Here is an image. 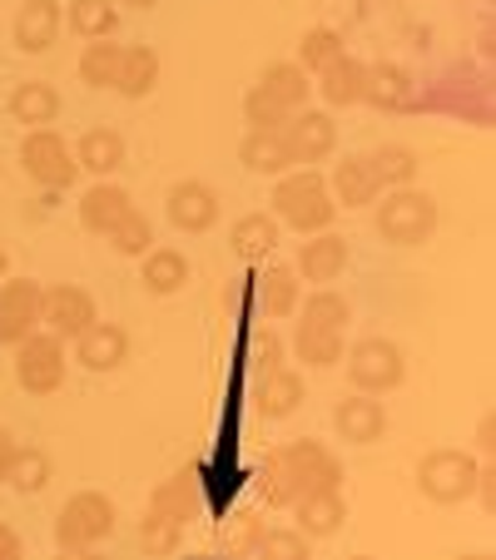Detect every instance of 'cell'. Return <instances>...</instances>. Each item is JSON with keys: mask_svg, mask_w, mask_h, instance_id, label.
Returning a JSON list of instances; mask_svg holds the SVG:
<instances>
[{"mask_svg": "<svg viewBox=\"0 0 496 560\" xmlns=\"http://www.w3.org/2000/svg\"><path fill=\"white\" fill-rule=\"evenodd\" d=\"M343 466L323 442H288L264 466V497L268 506H293L313 491H338Z\"/></svg>", "mask_w": 496, "mask_h": 560, "instance_id": "1", "label": "cell"}, {"mask_svg": "<svg viewBox=\"0 0 496 560\" xmlns=\"http://www.w3.org/2000/svg\"><path fill=\"white\" fill-rule=\"evenodd\" d=\"M274 213H278V223H288V229H298L308 238V233H323L327 223H333L338 203H333V194H327L323 174H318V170H298V174H284V179H278Z\"/></svg>", "mask_w": 496, "mask_h": 560, "instance_id": "2", "label": "cell"}, {"mask_svg": "<svg viewBox=\"0 0 496 560\" xmlns=\"http://www.w3.org/2000/svg\"><path fill=\"white\" fill-rule=\"evenodd\" d=\"M378 233L388 238V244L397 248H417L427 244L437 233V199L423 189H412V184H402V189H392L388 199L378 203Z\"/></svg>", "mask_w": 496, "mask_h": 560, "instance_id": "3", "label": "cell"}, {"mask_svg": "<svg viewBox=\"0 0 496 560\" xmlns=\"http://www.w3.org/2000/svg\"><path fill=\"white\" fill-rule=\"evenodd\" d=\"M115 530V501L105 491H80L60 506V521H55V546L80 556V550H95L100 540Z\"/></svg>", "mask_w": 496, "mask_h": 560, "instance_id": "4", "label": "cell"}, {"mask_svg": "<svg viewBox=\"0 0 496 560\" xmlns=\"http://www.w3.org/2000/svg\"><path fill=\"white\" fill-rule=\"evenodd\" d=\"M476 476H482V466H476L472 456L457 452V446H442V452L423 456L417 487H423V497L437 501V506H457V501H466L476 491Z\"/></svg>", "mask_w": 496, "mask_h": 560, "instance_id": "5", "label": "cell"}, {"mask_svg": "<svg viewBox=\"0 0 496 560\" xmlns=\"http://www.w3.org/2000/svg\"><path fill=\"white\" fill-rule=\"evenodd\" d=\"M15 382L31 397H50L65 387V338L35 328L31 338L15 342Z\"/></svg>", "mask_w": 496, "mask_h": 560, "instance_id": "6", "label": "cell"}, {"mask_svg": "<svg viewBox=\"0 0 496 560\" xmlns=\"http://www.w3.org/2000/svg\"><path fill=\"white\" fill-rule=\"evenodd\" d=\"M21 170L31 174L41 189H50V194L70 189V184L80 179V164H74L70 144H65V139L55 135L50 125H45V129H31V135H25V144H21Z\"/></svg>", "mask_w": 496, "mask_h": 560, "instance_id": "7", "label": "cell"}, {"mask_svg": "<svg viewBox=\"0 0 496 560\" xmlns=\"http://www.w3.org/2000/svg\"><path fill=\"white\" fill-rule=\"evenodd\" d=\"M402 372H407V362H402V348L388 338H362L358 348L348 352V377L358 392H392L402 382Z\"/></svg>", "mask_w": 496, "mask_h": 560, "instance_id": "8", "label": "cell"}, {"mask_svg": "<svg viewBox=\"0 0 496 560\" xmlns=\"http://www.w3.org/2000/svg\"><path fill=\"white\" fill-rule=\"evenodd\" d=\"M284 135V149L293 164H303V170H313V164H323L327 154H333V144H338V125H333V115H323V109H293L288 115V125L278 129Z\"/></svg>", "mask_w": 496, "mask_h": 560, "instance_id": "9", "label": "cell"}, {"mask_svg": "<svg viewBox=\"0 0 496 560\" xmlns=\"http://www.w3.org/2000/svg\"><path fill=\"white\" fill-rule=\"evenodd\" d=\"M41 323L55 338H80L95 323V298L80 283H50L41 288Z\"/></svg>", "mask_w": 496, "mask_h": 560, "instance_id": "10", "label": "cell"}, {"mask_svg": "<svg viewBox=\"0 0 496 560\" xmlns=\"http://www.w3.org/2000/svg\"><path fill=\"white\" fill-rule=\"evenodd\" d=\"M41 328V283L35 278H0V342L15 348Z\"/></svg>", "mask_w": 496, "mask_h": 560, "instance_id": "11", "label": "cell"}, {"mask_svg": "<svg viewBox=\"0 0 496 560\" xmlns=\"http://www.w3.org/2000/svg\"><path fill=\"white\" fill-rule=\"evenodd\" d=\"M164 203H170V223L180 233H209L219 223V194L199 179H180Z\"/></svg>", "mask_w": 496, "mask_h": 560, "instance_id": "12", "label": "cell"}, {"mask_svg": "<svg viewBox=\"0 0 496 560\" xmlns=\"http://www.w3.org/2000/svg\"><path fill=\"white\" fill-rule=\"evenodd\" d=\"M74 358H80V368H90V372H115V368H125V358H129V332L119 328V323H90L80 338H74Z\"/></svg>", "mask_w": 496, "mask_h": 560, "instance_id": "13", "label": "cell"}, {"mask_svg": "<svg viewBox=\"0 0 496 560\" xmlns=\"http://www.w3.org/2000/svg\"><path fill=\"white\" fill-rule=\"evenodd\" d=\"M333 427H338L343 442L372 446L388 432V412H382V402H372V392H353V397H343V402L333 407Z\"/></svg>", "mask_w": 496, "mask_h": 560, "instance_id": "14", "label": "cell"}, {"mask_svg": "<svg viewBox=\"0 0 496 560\" xmlns=\"http://www.w3.org/2000/svg\"><path fill=\"white\" fill-rule=\"evenodd\" d=\"M11 35H15V50L45 55L55 45V35H60V0H25L15 11Z\"/></svg>", "mask_w": 496, "mask_h": 560, "instance_id": "15", "label": "cell"}, {"mask_svg": "<svg viewBox=\"0 0 496 560\" xmlns=\"http://www.w3.org/2000/svg\"><path fill=\"white\" fill-rule=\"evenodd\" d=\"M348 268V238H338V233H313L303 248H298V278H308V283H333V278Z\"/></svg>", "mask_w": 496, "mask_h": 560, "instance_id": "16", "label": "cell"}, {"mask_svg": "<svg viewBox=\"0 0 496 560\" xmlns=\"http://www.w3.org/2000/svg\"><path fill=\"white\" fill-rule=\"evenodd\" d=\"M129 209H135L129 189H119V184L100 179V184H90L85 199H80V229H90V233H100V238H105V233L115 229V223L125 219Z\"/></svg>", "mask_w": 496, "mask_h": 560, "instance_id": "17", "label": "cell"}, {"mask_svg": "<svg viewBox=\"0 0 496 560\" xmlns=\"http://www.w3.org/2000/svg\"><path fill=\"white\" fill-rule=\"evenodd\" d=\"M327 194H333V203H348V209H362V203H378L382 184H378V174H372L368 159L348 154L343 164H333V179H327Z\"/></svg>", "mask_w": 496, "mask_h": 560, "instance_id": "18", "label": "cell"}, {"mask_svg": "<svg viewBox=\"0 0 496 560\" xmlns=\"http://www.w3.org/2000/svg\"><path fill=\"white\" fill-rule=\"evenodd\" d=\"M362 100L378 109H412V80L407 70H397V65H362Z\"/></svg>", "mask_w": 496, "mask_h": 560, "instance_id": "19", "label": "cell"}, {"mask_svg": "<svg viewBox=\"0 0 496 560\" xmlns=\"http://www.w3.org/2000/svg\"><path fill=\"white\" fill-rule=\"evenodd\" d=\"M318 95L327 100L333 109L343 105H362V60H353L348 50L338 55V60H327L323 70H318Z\"/></svg>", "mask_w": 496, "mask_h": 560, "instance_id": "20", "label": "cell"}, {"mask_svg": "<svg viewBox=\"0 0 496 560\" xmlns=\"http://www.w3.org/2000/svg\"><path fill=\"white\" fill-rule=\"evenodd\" d=\"M55 115H60V95H55V85H45V80H21V85L11 90V119L15 125L45 129Z\"/></svg>", "mask_w": 496, "mask_h": 560, "instance_id": "21", "label": "cell"}, {"mask_svg": "<svg viewBox=\"0 0 496 560\" xmlns=\"http://www.w3.org/2000/svg\"><path fill=\"white\" fill-rule=\"evenodd\" d=\"M293 511H298V530H303L308 540L333 536V530L348 521V501H343V491H313V497L293 501Z\"/></svg>", "mask_w": 496, "mask_h": 560, "instance_id": "22", "label": "cell"}, {"mask_svg": "<svg viewBox=\"0 0 496 560\" xmlns=\"http://www.w3.org/2000/svg\"><path fill=\"white\" fill-rule=\"evenodd\" d=\"M74 164L100 174V179H109V174L125 164V135H119V129H85L80 149H74Z\"/></svg>", "mask_w": 496, "mask_h": 560, "instance_id": "23", "label": "cell"}, {"mask_svg": "<svg viewBox=\"0 0 496 560\" xmlns=\"http://www.w3.org/2000/svg\"><path fill=\"white\" fill-rule=\"evenodd\" d=\"M298 402H303V377H298V372L274 368V372H264V377H258L254 407L264 417H288V412H298Z\"/></svg>", "mask_w": 496, "mask_h": 560, "instance_id": "24", "label": "cell"}, {"mask_svg": "<svg viewBox=\"0 0 496 560\" xmlns=\"http://www.w3.org/2000/svg\"><path fill=\"white\" fill-rule=\"evenodd\" d=\"M239 159H243V170H254V174H288L293 170V159H288L278 129H249L239 144Z\"/></svg>", "mask_w": 496, "mask_h": 560, "instance_id": "25", "label": "cell"}, {"mask_svg": "<svg viewBox=\"0 0 496 560\" xmlns=\"http://www.w3.org/2000/svg\"><path fill=\"white\" fill-rule=\"evenodd\" d=\"M139 264H145V268H139L145 288H149V293H159V298L180 293V288L189 283V258H184L180 248H149Z\"/></svg>", "mask_w": 496, "mask_h": 560, "instance_id": "26", "label": "cell"}, {"mask_svg": "<svg viewBox=\"0 0 496 560\" xmlns=\"http://www.w3.org/2000/svg\"><path fill=\"white\" fill-rule=\"evenodd\" d=\"M159 85V55L149 45H125V60H119V80L115 90L125 100H145Z\"/></svg>", "mask_w": 496, "mask_h": 560, "instance_id": "27", "label": "cell"}, {"mask_svg": "<svg viewBox=\"0 0 496 560\" xmlns=\"http://www.w3.org/2000/svg\"><path fill=\"white\" fill-rule=\"evenodd\" d=\"M229 244H233V254L239 258H264V254H274V244H278V219H268V213H243L239 223H233V233H229Z\"/></svg>", "mask_w": 496, "mask_h": 560, "instance_id": "28", "label": "cell"}, {"mask_svg": "<svg viewBox=\"0 0 496 560\" xmlns=\"http://www.w3.org/2000/svg\"><path fill=\"white\" fill-rule=\"evenodd\" d=\"M258 90H268V95L278 100L284 109H303L308 105V70L298 60H278V65H268L264 70V80H258Z\"/></svg>", "mask_w": 496, "mask_h": 560, "instance_id": "29", "label": "cell"}, {"mask_svg": "<svg viewBox=\"0 0 496 560\" xmlns=\"http://www.w3.org/2000/svg\"><path fill=\"white\" fill-rule=\"evenodd\" d=\"M293 352H298V362H308V368H333V362H343V332L298 323L293 328Z\"/></svg>", "mask_w": 496, "mask_h": 560, "instance_id": "30", "label": "cell"}, {"mask_svg": "<svg viewBox=\"0 0 496 560\" xmlns=\"http://www.w3.org/2000/svg\"><path fill=\"white\" fill-rule=\"evenodd\" d=\"M254 283H258V307H264V317L298 313V273L293 268H268V273L254 278Z\"/></svg>", "mask_w": 496, "mask_h": 560, "instance_id": "31", "label": "cell"}, {"mask_svg": "<svg viewBox=\"0 0 496 560\" xmlns=\"http://www.w3.org/2000/svg\"><path fill=\"white\" fill-rule=\"evenodd\" d=\"M70 31L85 40H109L119 31V5L109 0H70Z\"/></svg>", "mask_w": 496, "mask_h": 560, "instance_id": "32", "label": "cell"}, {"mask_svg": "<svg viewBox=\"0 0 496 560\" xmlns=\"http://www.w3.org/2000/svg\"><path fill=\"white\" fill-rule=\"evenodd\" d=\"M5 481H11L21 497H31V491H45V487H50V456H45L41 446H15L11 466H5Z\"/></svg>", "mask_w": 496, "mask_h": 560, "instance_id": "33", "label": "cell"}, {"mask_svg": "<svg viewBox=\"0 0 496 560\" xmlns=\"http://www.w3.org/2000/svg\"><path fill=\"white\" fill-rule=\"evenodd\" d=\"M154 511H164V516L174 521H189L194 511H199V476L194 471H174L164 487L154 491V501H149Z\"/></svg>", "mask_w": 496, "mask_h": 560, "instance_id": "34", "label": "cell"}, {"mask_svg": "<svg viewBox=\"0 0 496 560\" xmlns=\"http://www.w3.org/2000/svg\"><path fill=\"white\" fill-rule=\"evenodd\" d=\"M119 60H125V45H109V40L85 45V55H80V80H85L90 90H115Z\"/></svg>", "mask_w": 496, "mask_h": 560, "instance_id": "35", "label": "cell"}, {"mask_svg": "<svg viewBox=\"0 0 496 560\" xmlns=\"http://www.w3.org/2000/svg\"><path fill=\"white\" fill-rule=\"evenodd\" d=\"M243 556H278V560H303L308 556V536L303 530H254L239 540Z\"/></svg>", "mask_w": 496, "mask_h": 560, "instance_id": "36", "label": "cell"}, {"mask_svg": "<svg viewBox=\"0 0 496 560\" xmlns=\"http://www.w3.org/2000/svg\"><path fill=\"white\" fill-rule=\"evenodd\" d=\"M368 164H372V174H378L382 189H402V184H412V174H417V154L402 149V144H382Z\"/></svg>", "mask_w": 496, "mask_h": 560, "instance_id": "37", "label": "cell"}, {"mask_svg": "<svg viewBox=\"0 0 496 560\" xmlns=\"http://www.w3.org/2000/svg\"><path fill=\"white\" fill-rule=\"evenodd\" d=\"M109 244H115V254H125V258H145L149 254V244H154V229H149V219L139 209H129L125 219L115 223V229L105 233Z\"/></svg>", "mask_w": 496, "mask_h": 560, "instance_id": "38", "label": "cell"}, {"mask_svg": "<svg viewBox=\"0 0 496 560\" xmlns=\"http://www.w3.org/2000/svg\"><path fill=\"white\" fill-rule=\"evenodd\" d=\"M180 540H184V521H174V516L149 506L145 526H139V546H145L149 556H170V550H180Z\"/></svg>", "mask_w": 496, "mask_h": 560, "instance_id": "39", "label": "cell"}, {"mask_svg": "<svg viewBox=\"0 0 496 560\" xmlns=\"http://www.w3.org/2000/svg\"><path fill=\"white\" fill-rule=\"evenodd\" d=\"M348 317H353L348 298H338L333 288H318V293L303 303V323H313V328H333V332H343V323H348Z\"/></svg>", "mask_w": 496, "mask_h": 560, "instance_id": "40", "label": "cell"}, {"mask_svg": "<svg viewBox=\"0 0 496 560\" xmlns=\"http://www.w3.org/2000/svg\"><path fill=\"white\" fill-rule=\"evenodd\" d=\"M243 362H249V372H254V377L284 368V342H278V332L274 328H254V332H249V342H243Z\"/></svg>", "mask_w": 496, "mask_h": 560, "instance_id": "41", "label": "cell"}, {"mask_svg": "<svg viewBox=\"0 0 496 560\" xmlns=\"http://www.w3.org/2000/svg\"><path fill=\"white\" fill-rule=\"evenodd\" d=\"M343 55V35L338 31H327V25H318V31L303 35V45H298V65H303L308 74H318L327 60H338Z\"/></svg>", "mask_w": 496, "mask_h": 560, "instance_id": "42", "label": "cell"}, {"mask_svg": "<svg viewBox=\"0 0 496 560\" xmlns=\"http://www.w3.org/2000/svg\"><path fill=\"white\" fill-rule=\"evenodd\" d=\"M288 115H293V109H284L274 95H268V90H258V85L243 95V119H249L254 129H284Z\"/></svg>", "mask_w": 496, "mask_h": 560, "instance_id": "43", "label": "cell"}, {"mask_svg": "<svg viewBox=\"0 0 496 560\" xmlns=\"http://www.w3.org/2000/svg\"><path fill=\"white\" fill-rule=\"evenodd\" d=\"M15 556H21V536L0 521V560H15Z\"/></svg>", "mask_w": 496, "mask_h": 560, "instance_id": "44", "label": "cell"}, {"mask_svg": "<svg viewBox=\"0 0 496 560\" xmlns=\"http://www.w3.org/2000/svg\"><path fill=\"white\" fill-rule=\"evenodd\" d=\"M492 432H496V422H492V417H482V427H476V446H482V452H492Z\"/></svg>", "mask_w": 496, "mask_h": 560, "instance_id": "45", "label": "cell"}, {"mask_svg": "<svg viewBox=\"0 0 496 560\" xmlns=\"http://www.w3.org/2000/svg\"><path fill=\"white\" fill-rule=\"evenodd\" d=\"M11 452H15L11 432H0V481H5V466H11Z\"/></svg>", "mask_w": 496, "mask_h": 560, "instance_id": "46", "label": "cell"}, {"mask_svg": "<svg viewBox=\"0 0 496 560\" xmlns=\"http://www.w3.org/2000/svg\"><path fill=\"white\" fill-rule=\"evenodd\" d=\"M115 5H129V11H154L159 0H115Z\"/></svg>", "mask_w": 496, "mask_h": 560, "instance_id": "47", "label": "cell"}, {"mask_svg": "<svg viewBox=\"0 0 496 560\" xmlns=\"http://www.w3.org/2000/svg\"><path fill=\"white\" fill-rule=\"evenodd\" d=\"M0 278H5V248H0Z\"/></svg>", "mask_w": 496, "mask_h": 560, "instance_id": "48", "label": "cell"}]
</instances>
